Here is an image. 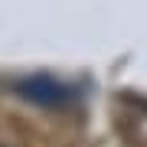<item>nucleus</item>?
Instances as JSON below:
<instances>
[{
  "label": "nucleus",
  "mask_w": 147,
  "mask_h": 147,
  "mask_svg": "<svg viewBox=\"0 0 147 147\" xmlns=\"http://www.w3.org/2000/svg\"><path fill=\"white\" fill-rule=\"evenodd\" d=\"M16 92H20L23 98L36 101V105H46V108L65 101V88L59 82H53V79H26V82L16 85Z\"/></svg>",
  "instance_id": "nucleus-1"
}]
</instances>
